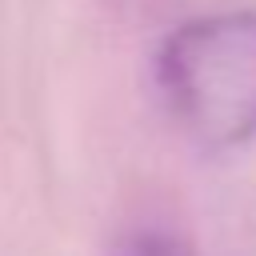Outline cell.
<instances>
[{
    "instance_id": "2",
    "label": "cell",
    "mask_w": 256,
    "mask_h": 256,
    "mask_svg": "<svg viewBox=\"0 0 256 256\" xmlns=\"http://www.w3.org/2000/svg\"><path fill=\"white\" fill-rule=\"evenodd\" d=\"M112 256H192L176 236L168 232H156V228H144V232H128L116 240Z\"/></svg>"
},
{
    "instance_id": "1",
    "label": "cell",
    "mask_w": 256,
    "mask_h": 256,
    "mask_svg": "<svg viewBox=\"0 0 256 256\" xmlns=\"http://www.w3.org/2000/svg\"><path fill=\"white\" fill-rule=\"evenodd\" d=\"M172 120L208 152L256 136V12H212L180 24L156 56Z\"/></svg>"
}]
</instances>
